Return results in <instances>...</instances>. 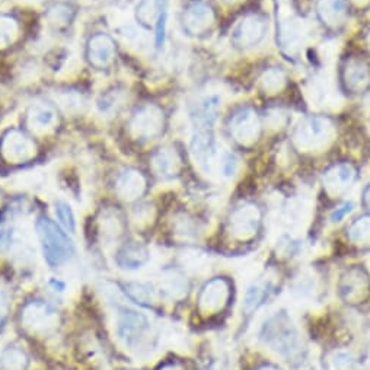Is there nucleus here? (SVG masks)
Returning a JSON list of instances; mask_svg holds the SVG:
<instances>
[{
	"label": "nucleus",
	"mask_w": 370,
	"mask_h": 370,
	"mask_svg": "<svg viewBox=\"0 0 370 370\" xmlns=\"http://www.w3.org/2000/svg\"><path fill=\"white\" fill-rule=\"evenodd\" d=\"M261 210L254 203H244L235 207L227 220V227L234 238L247 240L254 238L260 231Z\"/></svg>",
	"instance_id": "obj_7"
},
{
	"label": "nucleus",
	"mask_w": 370,
	"mask_h": 370,
	"mask_svg": "<svg viewBox=\"0 0 370 370\" xmlns=\"http://www.w3.org/2000/svg\"><path fill=\"white\" fill-rule=\"evenodd\" d=\"M156 370H191L190 366L178 359H173V360H166L162 364H159V367Z\"/></svg>",
	"instance_id": "obj_39"
},
{
	"label": "nucleus",
	"mask_w": 370,
	"mask_h": 370,
	"mask_svg": "<svg viewBox=\"0 0 370 370\" xmlns=\"http://www.w3.org/2000/svg\"><path fill=\"white\" fill-rule=\"evenodd\" d=\"M166 12V0H140L136 8V19L140 25L150 28Z\"/></svg>",
	"instance_id": "obj_23"
},
{
	"label": "nucleus",
	"mask_w": 370,
	"mask_h": 370,
	"mask_svg": "<svg viewBox=\"0 0 370 370\" xmlns=\"http://www.w3.org/2000/svg\"><path fill=\"white\" fill-rule=\"evenodd\" d=\"M333 124L324 117H306L296 127L293 139L299 149L315 150L325 146L331 139Z\"/></svg>",
	"instance_id": "obj_5"
},
{
	"label": "nucleus",
	"mask_w": 370,
	"mask_h": 370,
	"mask_svg": "<svg viewBox=\"0 0 370 370\" xmlns=\"http://www.w3.org/2000/svg\"><path fill=\"white\" fill-rule=\"evenodd\" d=\"M177 224V234L185 236V238H191L195 235V227L191 226V220L188 219H178Z\"/></svg>",
	"instance_id": "obj_38"
},
{
	"label": "nucleus",
	"mask_w": 370,
	"mask_h": 370,
	"mask_svg": "<svg viewBox=\"0 0 370 370\" xmlns=\"http://www.w3.org/2000/svg\"><path fill=\"white\" fill-rule=\"evenodd\" d=\"M353 207H354V204L351 202L350 203H344L343 206L338 207L337 210H334L331 213V220L333 222H341L353 210Z\"/></svg>",
	"instance_id": "obj_40"
},
{
	"label": "nucleus",
	"mask_w": 370,
	"mask_h": 370,
	"mask_svg": "<svg viewBox=\"0 0 370 370\" xmlns=\"http://www.w3.org/2000/svg\"><path fill=\"white\" fill-rule=\"evenodd\" d=\"M268 293L270 283L267 281H254L252 284H249L244 296V310L247 314H251V312L260 308Z\"/></svg>",
	"instance_id": "obj_28"
},
{
	"label": "nucleus",
	"mask_w": 370,
	"mask_h": 370,
	"mask_svg": "<svg viewBox=\"0 0 370 370\" xmlns=\"http://www.w3.org/2000/svg\"><path fill=\"white\" fill-rule=\"evenodd\" d=\"M191 153L194 161L204 170H210L215 165L218 149L215 136L209 127H195V132L191 140Z\"/></svg>",
	"instance_id": "obj_15"
},
{
	"label": "nucleus",
	"mask_w": 370,
	"mask_h": 370,
	"mask_svg": "<svg viewBox=\"0 0 370 370\" xmlns=\"http://www.w3.org/2000/svg\"><path fill=\"white\" fill-rule=\"evenodd\" d=\"M363 200H364V204L370 209V184L367 185V188L363 193Z\"/></svg>",
	"instance_id": "obj_41"
},
{
	"label": "nucleus",
	"mask_w": 370,
	"mask_h": 370,
	"mask_svg": "<svg viewBox=\"0 0 370 370\" xmlns=\"http://www.w3.org/2000/svg\"><path fill=\"white\" fill-rule=\"evenodd\" d=\"M10 310V284L0 274V328L8 319Z\"/></svg>",
	"instance_id": "obj_34"
},
{
	"label": "nucleus",
	"mask_w": 370,
	"mask_h": 370,
	"mask_svg": "<svg viewBox=\"0 0 370 370\" xmlns=\"http://www.w3.org/2000/svg\"><path fill=\"white\" fill-rule=\"evenodd\" d=\"M19 24L9 15L0 17V47L10 46L18 38Z\"/></svg>",
	"instance_id": "obj_32"
},
{
	"label": "nucleus",
	"mask_w": 370,
	"mask_h": 370,
	"mask_svg": "<svg viewBox=\"0 0 370 370\" xmlns=\"http://www.w3.org/2000/svg\"><path fill=\"white\" fill-rule=\"evenodd\" d=\"M355 179V169L349 162H340L325 170L322 175L324 187L328 193H344Z\"/></svg>",
	"instance_id": "obj_20"
},
{
	"label": "nucleus",
	"mask_w": 370,
	"mask_h": 370,
	"mask_svg": "<svg viewBox=\"0 0 370 370\" xmlns=\"http://www.w3.org/2000/svg\"><path fill=\"white\" fill-rule=\"evenodd\" d=\"M219 370H223V369H219Z\"/></svg>",
	"instance_id": "obj_44"
},
{
	"label": "nucleus",
	"mask_w": 370,
	"mask_h": 370,
	"mask_svg": "<svg viewBox=\"0 0 370 370\" xmlns=\"http://www.w3.org/2000/svg\"><path fill=\"white\" fill-rule=\"evenodd\" d=\"M219 109H220V98L218 95L206 96L197 109L195 116L197 127H209V129H211L218 118Z\"/></svg>",
	"instance_id": "obj_26"
},
{
	"label": "nucleus",
	"mask_w": 370,
	"mask_h": 370,
	"mask_svg": "<svg viewBox=\"0 0 370 370\" xmlns=\"http://www.w3.org/2000/svg\"><path fill=\"white\" fill-rule=\"evenodd\" d=\"M162 290L165 294L169 297H182L184 294H187L188 290V284L187 280H185L179 273H168L164 277L162 281Z\"/></svg>",
	"instance_id": "obj_30"
},
{
	"label": "nucleus",
	"mask_w": 370,
	"mask_h": 370,
	"mask_svg": "<svg viewBox=\"0 0 370 370\" xmlns=\"http://www.w3.org/2000/svg\"><path fill=\"white\" fill-rule=\"evenodd\" d=\"M231 299V283L223 277L211 279L198 294V310L210 317L222 312Z\"/></svg>",
	"instance_id": "obj_9"
},
{
	"label": "nucleus",
	"mask_w": 370,
	"mask_h": 370,
	"mask_svg": "<svg viewBox=\"0 0 370 370\" xmlns=\"http://www.w3.org/2000/svg\"><path fill=\"white\" fill-rule=\"evenodd\" d=\"M288 83V76L279 67H270L260 78V85L261 89L265 94H277L283 91V88L286 87Z\"/></svg>",
	"instance_id": "obj_29"
},
{
	"label": "nucleus",
	"mask_w": 370,
	"mask_h": 370,
	"mask_svg": "<svg viewBox=\"0 0 370 370\" xmlns=\"http://www.w3.org/2000/svg\"><path fill=\"white\" fill-rule=\"evenodd\" d=\"M114 54H116V44L109 35L96 34L88 41L87 57L91 66L96 69H105L111 64Z\"/></svg>",
	"instance_id": "obj_18"
},
{
	"label": "nucleus",
	"mask_w": 370,
	"mask_h": 370,
	"mask_svg": "<svg viewBox=\"0 0 370 370\" xmlns=\"http://www.w3.org/2000/svg\"><path fill=\"white\" fill-rule=\"evenodd\" d=\"M124 292L132 301L141 306H150L155 302V289L145 281H130L124 284Z\"/></svg>",
	"instance_id": "obj_27"
},
{
	"label": "nucleus",
	"mask_w": 370,
	"mask_h": 370,
	"mask_svg": "<svg viewBox=\"0 0 370 370\" xmlns=\"http://www.w3.org/2000/svg\"><path fill=\"white\" fill-rule=\"evenodd\" d=\"M333 366L337 370H351L354 366V359L350 353L337 351L333 355Z\"/></svg>",
	"instance_id": "obj_35"
},
{
	"label": "nucleus",
	"mask_w": 370,
	"mask_h": 370,
	"mask_svg": "<svg viewBox=\"0 0 370 370\" xmlns=\"http://www.w3.org/2000/svg\"><path fill=\"white\" fill-rule=\"evenodd\" d=\"M341 82L351 94L364 91L370 85V63L363 57H349L341 67Z\"/></svg>",
	"instance_id": "obj_13"
},
{
	"label": "nucleus",
	"mask_w": 370,
	"mask_h": 370,
	"mask_svg": "<svg viewBox=\"0 0 370 370\" xmlns=\"http://www.w3.org/2000/svg\"><path fill=\"white\" fill-rule=\"evenodd\" d=\"M19 322L25 333L33 337H51L60 325V315L44 301H30L21 309Z\"/></svg>",
	"instance_id": "obj_3"
},
{
	"label": "nucleus",
	"mask_w": 370,
	"mask_h": 370,
	"mask_svg": "<svg viewBox=\"0 0 370 370\" xmlns=\"http://www.w3.org/2000/svg\"><path fill=\"white\" fill-rule=\"evenodd\" d=\"M99 231L107 240H117L121 238L125 231V220L121 213L112 207L104 209L99 218Z\"/></svg>",
	"instance_id": "obj_22"
},
{
	"label": "nucleus",
	"mask_w": 370,
	"mask_h": 370,
	"mask_svg": "<svg viewBox=\"0 0 370 370\" xmlns=\"http://www.w3.org/2000/svg\"><path fill=\"white\" fill-rule=\"evenodd\" d=\"M215 10L207 2H204V0H191L182 12L184 31L195 37L207 34L211 30V26L215 25Z\"/></svg>",
	"instance_id": "obj_11"
},
{
	"label": "nucleus",
	"mask_w": 370,
	"mask_h": 370,
	"mask_svg": "<svg viewBox=\"0 0 370 370\" xmlns=\"http://www.w3.org/2000/svg\"><path fill=\"white\" fill-rule=\"evenodd\" d=\"M148 182L145 175L137 169L129 168L118 174L116 179V193L125 202H134L145 194Z\"/></svg>",
	"instance_id": "obj_17"
},
{
	"label": "nucleus",
	"mask_w": 370,
	"mask_h": 370,
	"mask_svg": "<svg viewBox=\"0 0 370 370\" xmlns=\"http://www.w3.org/2000/svg\"><path fill=\"white\" fill-rule=\"evenodd\" d=\"M12 242V227L0 223V252L5 251Z\"/></svg>",
	"instance_id": "obj_37"
},
{
	"label": "nucleus",
	"mask_w": 370,
	"mask_h": 370,
	"mask_svg": "<svg viewBox=\"0 0 370 370\" xmlns=\"http://www.w3.org/2000/svg\"><path fill=\"white\" fill-rule=\"evenodd\" d=\"M130 133L136 140L149 141L159 137L165 129L164 109L155 104L140 107L130 120Z\"/></svg>",
	"instance_id": "obj_4"
},
{
	"label": "nucleus",
	"mask_w": 370,
	"mask_h": 370,
	"mask_svg": "<svg viewBox=\"0 0 370 370\" xmlns=\"http://www.w3.org/2000/svg\"><path fill=\"white\" fill-rule=\"evenodd\" d=\"M315 12L318 19L326 28L343 26L349 18V3L347 0H317Z\"/></svg>",
	"instance_id": "obj_19"
},
{
	"label": "nucleus",
	"mask_w": 370,
	"mask_h": 370,
	"mask_svg": "<svg viewBox=\"0 0 370 370\" xmlns=\"http://www.w3.org/2000/svg\"><path fill=\"white\" fill-rule=\"evenodd\" d=\"M257 370H280V369H277V367H274V366H261V367L257 369Z\"/></svg>",
	"instance_id": "obj_42"
},
{
	"label": "nucleus",
	"mask_w": 370,
	"mask_h": 370,
	"mask_svg": "<svg viewBox=\"0 0 370 370\" xmlns=\"http://www.w3.org/2000/svg\"><path fill=\"white\" fill-rule=\"evenodd\" d=\"M150 330V322L137 310L130 308H118L117 312V334L125 346L134 347L143 340Z\"/></svg>",
	"instance_id": "obj_8"
},
{
	"label": "nucleus",
	"mask_w": 370,
	"mask_h": 370,
	"mask_svg": "<svg viewBox=\"0 0 370 370\" xmlns=\"http://www.w3.org/2000/svg\"><path fill=\"white\" fill-rule=\"evenodd\" d=\"M149 261V249L140 242H125L117 252V264L124 270L141 268Z\"/></svg>",
	"instance_id": "obj_21"
},
{
	"label": "nucleus",
	"mask_w": 370,
	"mask_h": 370,
	"mask_svg": "<svg viewBox=\"0 0 370 370\" xmlns=\"http://www.w3.org/2000/svg\"><path fill=\"white\" fill-rule=\"evenodd\" d=\"M347 235L358 244H370V216H362L355 219L349 227Z\"/></svg>",
	"instance_id": "obj_31"
},
{
	"label": "nucleus",
	"mask_w": 370,
	"mask_h": 370,
	"mask_svg": "<svg viewBox=\"0 0 370 370\" xmlns=\"http://www.w3.org/2000/svg\"><path fill=\"white\" fill-rule=\"evenodd\" d=\"M30 364V358L26 351L17 346H8L0 353V370H26Z\"/></svg>",
	"instance_id": "obj_24"
},
{
	"label": "nucleus",
	"mask_w": 370,
	"mask_h": 370,
	"mask_svg": "<svg viewBox=\"0 0 370 370\" xmlns=\"http://www.w3.org/2000/svg\"><path fill=\"white\" fill-rule=\"evenodd\" d=\"M28 123L37 132L51 129L55 123V111L46 104H37L28 112Z\"/></svg>",
	"instance_id": "obj_25"
},
{
	"label": "nucleus",
	"mask_w": 370,
	"mask_h": 370,
	"mask_svg": "<svg viewBox=\"0 0 370 370\" xmlns=\"http://www.w3.org/2000/svg\"><path fill=\"white\" fill-rule=\"evenodd\" d=\"M261 118L252 107L239 108L229 121L231 137L240 146H252L261 136Z\"/></svg>",
	"instance_id": "obj_6"
},
{
	"label": "nucleus",
	"mask_w": 370,
	"mask_h": 370,
	"mask_svg": "<svg viewBox=\"0 0 370 370\" xmlns=\"http://www.w3.org/2000/svg\"><path fill=\"white\" fill-rule=\"evenodd\" d=\"M224 2H236V0H224Z\"/></svg>",
	"instance_id": "obj_43"
},
{
	"label": "nucleus",
	"mask_w": 370,
	"mask_h": 370,
	"mask_svg": "<svg viewBox=\"0 0 370 370\" xmlns=\"http://www.w3.org/2000/svg\"><path fill=\"white\" fill-rule=\"evenodd\" d=\"M150 165L153 173L159 178L173 179L181 173L182 159L174 146H164L153 153Z\"/></svg>",
	"instance_id": "obj_16"
},
{
	"label": "nucleus",
	"mask_w": 370,
	"mask_h": 370,
	"mask_svg": "<svg viewBox=\"0 0 370 370\" xmlns=\"http://www.w3.org/2000/svg\"><path fill=\"white\" fill-rule=\"evenodd\" d=\"M54 211H55V218L59 220V223L64 227V229L70 234H75L76 231V220L73 210L66 202H55L54 204Z\"/></svg>",
	"instance_id": "obj_33"
},
{
	"label": "nucleus",
	"mask_w": 370,
	"mask_h": 370,
	"mask_svg": "<svg viewBox=\"0 0 370 370\" xmlns=\"http://www.w3.org/2000/svg\"><path fill=\"white\" fill-rule=\"evenodd\" d=\"M35 143L18 129L6 132L0 141V153L8 162L24 164L31 161L35 155Z\"/></svg>",
	"instance_id": "obj_12"
},
{
	"label": "nucleus",
	"mask_w": 370,
	"mask_h": 370,
	"mask_svg": "<svg viewBox=\"0 0 370 370\" xmlns=\"http://www.w3.org/2000/svg\"><path fill=\"white\" fill-rule=\"evenodd\" d=\"M370 280L367 273L360 267L347 270L340 281V293L350 303H360L369 296Z\"/></svg>",
	"instance_id": "obj_14"
},
{
	"label": "nucleus",
	"mask_w": 370,
	"mask_h": 370,
	"mask_svg": "<svg viewBox=\"0 0 370 370\" xmlns=\"http://www.w3.org/2000/svg\"><path fill=\"white\" fill-rule=\"evenodd\" d=\"M220 168H222V174L224 177H232L235 175L236 169H238V159L232 153H226L220 161Z\"/></svg>",
	"instance_id": "obj_36"
},
{
	"label": "nucleus",
	"mask_w": 370,
	"mask_h": 370,
	"mask_svg": "<svg viewBox=\"0 0 370 370\" xmlns=\"http://www.w3.org/2000/svg\"><path fill=\"white\" fill-rule=\"evenodd\" d=\"M267 33V21L257 12H249L240 18L232 31V42L236 47L249 49L260 44Z\"/></svg>",
	"instance_id": "obj_10"
},
{
	"label": "nucleus",
	"mask_w": 370,
	"mask_h": 370,
	"mask_svg": "<svg viewBox=\"0 0 370 370\" xmlns=\"http://www.w3.org/2000/svg\"><path fill=\"white\" fill-rule=\"evenodd\" d=\"M37 234L49 265L60 267L73 257L75 247L72 240L49 218L37 220Z\"/></svg>",
	"instance_id": "obj_2"
},
{
	"label": "nucleus",
	"mask_w": 370,
	"mask_h": 370,
	"mask_svg": "<svg viewBox=\"0 0 370 370\" xmlns=\"http://www.w3.org/2000/svg\"><path fill=\"white\" fill-rule=\"evenodd\" d=\"M261 340L265 346L286 359H296L301 354V337L294 324L284 312H276L264 322Z\"/></svg>",
	"instance_id": "obj_1"
}]
</instances>
